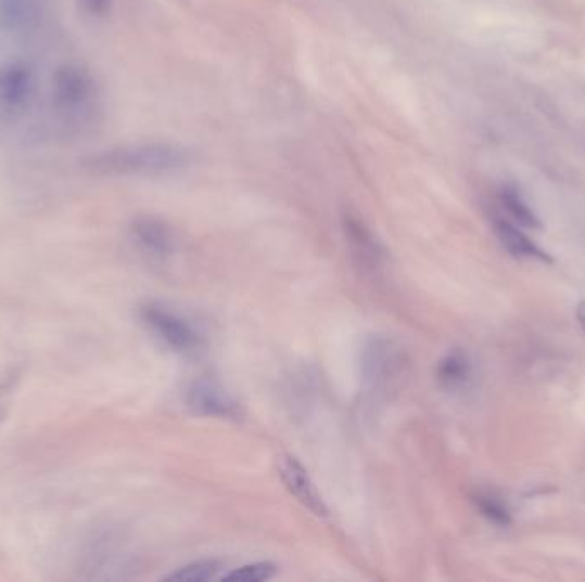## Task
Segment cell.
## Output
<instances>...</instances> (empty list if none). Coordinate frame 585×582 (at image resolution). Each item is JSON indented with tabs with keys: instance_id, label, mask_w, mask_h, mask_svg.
Listing matches in <instances>:
<instances>
[{
	"instance_id": "8",
	"label": "cell",
	"mask_w": 585,
	"mask_h": 582,
	"mask_svg": "<svg viewBox=\"0 0 585 582\" xmlns=\"http://www.w3.org/2000/svg\"><path fill=\"white\" fill-rule=\"evenodd\" d=\"M278 471L284 487L298 499V502H302L303 506L311 510L315 516L328 515L322 495L319 494V490L311 482L310 475L298 460L293 456H281L278 460Z\"/></svg>"
},
{
	"instance_id": "1",
	"label": "cell",
	"mask_w": 585,
	"mask_h": 582,
	"mask_svg": "<svg viewBox=\"0 0 585 582\" xmlns=\"http://www.w3.org/2000/svg\"><path fill=\"white\" fill-rule=\"evenodd\" d=\"M194 161L186 145L144 142L100 151L86 159V168L106 177H163L178 173Z\"/></svg>"
},
{
	"instance_id": "15",
	"label": "cell",
	"mask_w": 585,
	"mask_h": 582,
	"mask_svg": "<svg viewBox=\"0 0 585 582\" xmlns=\"http://www.w3.org/2000/svg\"><path fill=\"white\" fill-rule=\"evenodd\" d=\"M219 570H221V564L218 560H198L178 569L166 579L177 582H204L215 579Z\"/></svg>"
},
{
	"instance_id": "13",
	"label": "cell",
	"mask_w": 585,
	"mask_h": 582,
	"mask_svg": "<svg viewBox=\"0 0 585 582\" xmlns=\"http://www.w3.org/2000/svg\"><path fill=\"white\" fill-rule=\"evenodd\" d=\"M498 198H500L505 212L509 214L513 222L522 225V228H529V230H542L539 217L529 207L527 202L522 198L519 190L513 189V186H504Z\"/></svg>"
},
{
	"instance_id": "10",
	"label": "cell",
	"mask_w": 585,
	"mask_h": 582,
	"mask_svg": "<svg viewBox=\"0 0 585 582\" xmlns=\"http://www.w3.org/2000/svg\"><path fill=\"white\" fill-rule=\"evenodd\" d=\"M132 234L138 245L157 260H166L174 254L175 237L170 228L154 217H141L133 222Z\"/></svg>"
},
{
	"instance_id": "6",
	"label": "cell",
	"mask_w": 585,
	"mask_h": 582,
	"mask_svg": "<svg viewBox=\"0 0 585 582\" xmlns=\"http://www.w3.org/2000/svg\"><path fill=\"white\" fill-rule=\"evenodd\" d=\"M187 409L201 417L227 418L240 417V405L230 391L213 378H199L187 388Z\"/></svg>"
},
{
	"instance_id": "3",
	"label": "cell",
	"mask_w": 585,
	"mask_h": 582,
	"mask_svg": "<svg viewBox=\"0 0 585 582\" xmlns=\"http://www.w3.org/2000/svg\"><path fill=\"white\" fill-rule=\"evenodd\" d=\"M403 371V355L389 338L373 337L361 350V378L371 398L384 397Z\"/></svg>"
},
{
	"instance_id": "18",
	"label": "cell",
	"mask_w": 585,
	"mask_h": 582,
	"mask_svg": "<svg viewBox=\"0 0 585 582\" xmlns=\"http://www.w3.org/2000/svg\"><path fill=\"white\" fill-rule=\"evenodd\" d=\"M577 320H578V323H581L582 329H584L585 332V299L584 301L581 302V305H578Z\"/></svg>"
},
{
	"instance_id": "2",
	"label": "cell",
	"mask_w": 585,
	"mask_h": 582,
	"mask_svg": "<svg viewBox=\"0 0 585 582\" xmlns=\"http://www.w3.org/2000/svg\"><path fill=\"white\" fill-rule=\"evenodd\" d=\"M52 109L64 124L81 125L97 106L94 77L81 64H62L53 73L50 85Z\"/></svg>"
},
{
	"instance_id": "12",
	"label": "cell",
	"mask_w": 585,
	"mask_h": 582,
	"mask_svg": "<svg viewBox=\"0 0 585 582\" xmlns=\"http://www.w3.org/2000/svg\"><path fill=\"white\" fill-rule=\"evenodd\" d=\"M472 366L468 353L462 350H450L436 364V381L445 390L456 391L465 388L471 379Z\"/></svg>"
},
{
	"instance_id": "7",
	"label": "cell",
	"mask_w": 585,
	"mask_h": 582,
	"mask_svg": "<svg viewBox=\"0 0 585 582\" xmlns=\"http://www.w3.org/2000/svg\"><path fill=\"white\" fill-rule=\"evenodd\" d=\"M344 236L358 267L368 272H376L384 261V249L377 242L370 228L359 217L346 214L343 219Z\"/></svg>"
},
{
	"instance_id": "11",
	"label": "cell",
	"mask_w": 585,
	"mask_h": 582,
	"mask_svg": "<svg viewBox=\"0 0 585 582\" xmlns=\"http://www.w3.org/2000/svg\"><path fill=\"white\" fill-rule=\"evenodd\" d=\"M40 17L38 0H0V29L23 35L35 28Z\"/></svg>"
},
{
	"instance_id": "17",
	"label": "cell",
	"mask_w": 585,
	"mask_h": 582,
	"mask_svg": "<svg viewBox=\"0 0 585 582\" xmlns=\"http://www.w3.org/2000/svg\"><path fill=\"white\" fill-rule=\"evenodd\" d=\"M82 11L91 17H103L112 8V0H79Z\"/></svg>"
},
{
	"instance_id": "14",
	"label": "cell",
	"mask_w": 585,
	"mask_h": 582,
	"mask_svg": "<svg viewBox=\"0 0 585 582\" xmlns=\"http://www.w3.org/2000/svg\"><path fill=\"white\" fill-rule=\"evenodd\" d=\"M472 502H474L476 509L480 510V515L488 519L493 525L500 528L512 525V513H510L509 506L505 504L504 499L498 497L497 494L480 490V492L472 495Z\"/></svg>"
},
{
	"instance_id": "4",
	"label": "cell",
	"mask_w": 585,
	"mask_h": 582,
	"mask_svg": "<svg viewBox=\"0 0 585 582\" xmlns=\"http://www.w3.org/2000/svg\"><path fill=\"white\" fill-rule=\"evenodd\" d=\"M142 322L153 332L154 337L168 349L178 353H195L202 347V335L192 323L178 311L166 306L148 305L141 311Z\"/></svg>"
},
{
	"instance_id": "16",
	"label": "cell",
	"mask_w": 585,
	"mask_h": 582,
	"mask_svg": "<svg viewBox=\"0 0 585 582\" xmlns=\"http://www.w3.org/2000/svg\"><path fill=\"white\" fill-rule=\"evenodd\" d=\"M276 567L271 562H255L240 569L231 570L230 574L225 575V581L239 582H263L275 578Z\"/></svg>"
},
{
	"instance_id": "9",
	"label": "cell",
	"mask_w": 585,
	"mask_h": 582,
	"mask_svg": "<svg viewBox=\"0 0 585 582\" xmlns=\"http://www.w3.org/2000/svg\"><path fill=\"white\" fill-rule=\"evenodd\" d=\"M493 230L500 240L501 246L509 251L512 257L521 258V260H537L551 266L554 258L546 254L545 249L539 248L536 243L522 233L516 224L507 217H495L493 219Z\"/></svg>"
},
{
	"instance_id": "5",
	"label": "cell",
	"mask_w": 585,
	"mask_h": 582,
	"mask_svg": "<svg viewBox=\"0 0 585 582\" xmlns=\"http://www.w3.org/2000/svg\"><path fill=\"white\" fill-rule=\"evenodd\" d=\"M37 93V74L25 61L0 67V118L16 120L28 112Z\"/></svg>"
}]
</instances>
